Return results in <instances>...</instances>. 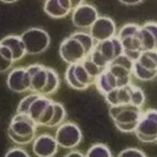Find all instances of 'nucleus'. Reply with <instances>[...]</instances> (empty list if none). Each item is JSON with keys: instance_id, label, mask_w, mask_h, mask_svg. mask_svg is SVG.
Returning <instances> with one entry per match:
<instances>
[{"instance_id": "f257e3e1", "label": "nucleus", "mask_w": 157, "mask_h": 157, "mask_svg": "<svg viewBox=\"0 0 157 157\" xmlns=\"http://www.w3.org/2000/svg\"><path fill=\"white\" fill-rule=\"evenodd\" d=\"M95 44L96 42L89 33L76 31L61 43L59 48L60 57L67 64L81 63L90 55Z\"/></svg>"}, {"instance_id": "f03ea898", "label": "nucleus", "mask_w": 157, "mask_h": 157, "mask_svg": "<svg viewBox=\"0 0 157 157\" xmlns=\"http://www.w3.org/2000/svg\"><path fill=\"white\" fill-rule=\"evenodd\" d=\"M37 124L29 115L16 113L8 127V136L14 144L28 145L35 139Z\"/></svg>"}, {"instance_id": "7ed1b4c3", "label": "nucleus", "mask_w": 157, "mask_h": 157, "mask_svg": "<svg viewBox=\"0 0 157 157\" xmlns=\"http://www.w3.org/2000/svg\"><path fill=\"white\" fill-rule=\"evenodd\" d=\"M142 110L131 104L111 106L109 117L116 128L121 132H134L137 123L142 116Z\"/></svg>"}, {"instance_id": "20e7f679", "label": "nucleus", "mask_w": 157, "mask_h": 157, "mask_svg": "<svg viewBox=\"0 0 157 157\" xmlns=\"http://www.w3.org/2000/svg\"><path fill=\"white\" fill-rule=\"evenodd\" d=\"M122 54V44L116 36L109 40L96 43L94 49L88 57L95 64L105 70L112 62Z\"/></svg>"}, {"instance_id": "39448f33", "label": "nucleus", "mask_w": 157, "mask_h": 157, "mask_svg": "<svg viewBox=\"0 0 157 157\" xmlns=\"http://www.w3.org/2000/svg\"><path fill=\"white\" fill-rule=\"evenodd\" d=\"M139 28L137 24L128 23L119 29L117 35L122 44L123 54L132 62H136L143 51L139 40Z\"/></svg>"}, {"instance_id": "423d86ee", "label": "nucleus", "mask_w": 157, "mask_h": 157, "mask_svg": "<svg viewBox=\"0 0 157 157\" xmlns=\"http://www.w3.org/2000/svg\"><path fill=\"white\" fill-rule=\"evenodd\" d=\"M20 37L26 47L27 54L29 55L41 54L50 46L49 34L48 31L40 28H30L22 33Z\"/></svg>"}, {"instance_id": "0eeeda50", "label": "nucleus", "mask_w": 157, "mask_h": 157, "mask_svg": "<svg viewBox=\"0 0 157 157\" xmlns=\"http://www.w3.org/2000/svg\"><path fill=\"white\" fill-rule=\"evenodd\" d=\"M134 133L143 143L157 141V109L150 108L143 112Z\"/></svg>"}, {"instance_id": "6e6552de", "label": "nucleus", "mask_w": 157, "mask_h": 157, "mask_svg": "<svg viewBox=\"0 0 157 157\" xmlns=\"http://www.w3.org/2000/svg\"><path fill=\"white\" fill-rule=\"evenodd\" d=\"M54 137L59 147L71 150L76 148L82 142V132L76 123L63 122L56 130Z\"/></svg>"}, {"instance_id": "1a4fd4ad", "label": "nucleus", "mask_w": 157, "mask_h": 157, "mask_svg": "<svg viewBox=\"0 0 157 157\" xmlns=\"http://www.w3.org/2000/svg\"><path fill=\"white\" fill-rule=\"evenodd\" d=\"M132 64L133 62L125 54H122L108 65L107 69L117 78L118 88L132 83Z\"/></svg>"}, {"instance_id": "9d476101", "label": "nucleus", "mask_w": 157, "mask_h": 157, "mask_svg": "<svg viewBox=\"0 0 157 157\" xmlns=\"http://www.w3.org/2000/svg\"><path fill=\"white\" fill-rule=\"evenodd\" d=\"M89 34L96 43L116 37L117 26L115 21L108 16H98L89 29Z\"/></svg>"}, {"instance_id": "9b49d317", "label": "nucleus", "mask_w": 157, "mask_h": 157, "mask_svg": "<svg viewBox=\"0 0 157 157\" xmlns=\"http://www.w3.org/2000/svg\"><path fill=\"white\" fill-rule=\"evenodd\" d=\"M98 17V10L90 4L83 3L72 12V24L78 29H89Z\"/></svg>"}, {"instance_id": "f8f14e48", "label": "nucleus", "mask_w": 157, "mask_h": 157, "mask_svg": "<svg viewBox=\"0 0 157 157\" xmlns=\"http://www.w3.org/2000/svg\"><path fill=\"white\" fill-rule=\"evenodd\" d=\"M7 86L13 93H25L29 91L30 77L27 67H15L7 77Z\"/></svg>"}, {"instance_id": "ddd939ff", "label": "nucleus", "mask_w": 157, "mask_h": 157, "mask_svg": "<svg viewBox=\"0 0 157 157\" xmlns=\"http://www.w3.org/2000/svg\"><path fill=\"white\" fill-rule=\"evenodd\" d=\"M28 73L30 77L31 93H36L42 96L48 78V67L41 63H34L27 67Z\"/></svg>"}, {"instance_id": "4468645a", "label": "nucleus", "mask_w": 157, "mask_h": 157, "mask_svg": "<svg viewBox=\"0 0 157 157\" xmlns=\"http://www.w3.org/2000/svg\"><path fill=\"white\" fill-rule=\"evenodd\" d=\"M59 146L54 136L48 133L38 136L33 140L32 151L37 157H54Z\"/></svg>"}, {"instance_id": "2eb2a0df", "label": "nucleus", "mask_w": 157, "mask_h": 157, "mask_svg": "<svg viewBox=\"0 0 157 157\" xmlns=\"http://www.w3.org/2000/svg\"><path fill=\"white\" fill-rule=\"evenodd\" d=\"M139 40L143 51L157 50V22H147L140 26Z\"/></svg>"}, {"instance_id": "dca6fc26", "label": "nucleus", "mask_w": 157, "mask_h": 157, "mask_svg": "<svg viewBox=\"0 0 157 157\" xmlns=\"http://www.w3.org/2000/svg\"><path fill=\"white\" fill-rule=\"evenodd\" d=\"M132 84H128L126 86H122L116 88L111 92L107 93L104 97L106 102L111 106L117 105H125L130 104L131 96H132Z\"/></svg>"}, {"instance_id": "f3484780", "label": "nucleus", "mask_w": 157, "mask_h": 157, "mask_svg": "<svg viewBox=\"0 0 157 157\" xmlns=\"http://www.w3.org/2000/svg\"><path fill=\"white\" fill-rule=\"evenodd\" d=\"M0 44L7 47L12 51L14 63L22 60L27 54L26 47L20 36H17V35L6 36L0 41Z\"/></svg>"}, {"instance_id": "a211bd4d", "label": "nucleus", "mask_w": 157, "mask_h": 157, "mask_svg": "<svg viewBox=\"0 0 157 157\" xmlns=\"http://www.w3.org/2000/svg\"><path fill=\"white\" fill-rule=\"evenodd\" d=\"M94 85L97 87L98 91L102 96H105L107 93L111 92L112 90L118 88L117 78L107 68L104 71H102V73L97 78Z\"/></svg>"}, {"instance_id": "6ab92c4d", "label": "nucleus", "mask_w": 157, "mask_h": 157, "mask_svg": "<svg viewBox=\"0 0 157 157\" xmlns=\"http://www.w3.org/2000/svg\"><path fill=\"white\" fill-rule=\"evenodd\" d=\"M51 101L52 99H50L48 97L40 95L30 105V108L29 110V116L35 121L37 126L40 119L42 118L43 115L44 114V112H46L47 108L51 103Z\"/></svg>"}, {"instance_id": "aec40b11", "label": "nucleus", "mask_w": 157, "mask_h": 157, "mask_svg": "<svg viewBox=\"0 0 157 157\" xmlns=\"http://www.w3.org/2000/svg\"><path fill=\"white\" fill-rule=\"evenodd\" d=\"M44 10L49 17L53 19L64 18L70 13L66 10L60 0H46L44 5Z\"/></svg>"}, {"instance_id": "412c9836", "label": "nucleus", "mask_w": 157, "mask_h": 157, "mask_svg": "<svg viewBox=\"0 0 157 157\" xmlns=\"http://www.w3.org/2000/svg\"><path fill=\"white\" fill-rule=\"evenodd\" d=\"M73 65V71L74 75L77 78V81L80 82L82 85H83L86 89H88L90 86L95 84L96 80L93 78L90 75H89L84 68L82 63H77L72 64Z\"/></svg>"}, {"instance_id": "4be33fe9", "label": "nucleus", "mask_w": 157, "mask_h": 157, "mask_svg": "<svg viewBox=\"0 0 157 157\" xmlns=\"http://www.w3.org/2000/svg\"><path fill=\"white\" fill-rule=\"evenodd\" d=\"M136 62L146 69L157 72V50L142 51Z\"/></svg>"}, {"instance_id": "5701e85b", "label": "nucleus", "mask_w": 157, "mask_h": 157, "mask_svg": "<svg viewBox=\"0 0 157 157\" xmlns=\"http://www.w3.org/2000/svg\"><path fill=\"white\" fill-rule=\"evenodd\" d=\"M60 76L58 74V72L55 69L51 68V67H48V82L47 85L44 87V90L42 94V96H51L54 93L57 92V90L60 87Z\"/></svg>"}, {"instance_id": "b1692460", "label": "nucleus", "mask_w": 157, "mask_h": 157, "mask_svg": "<svg viewBox=\"0 0 157 157\" xmlns=\"http://www.w3.org/2000/svg\"><path fill=\"white\" fill-rule=\"evenodd\" d=\"M132 74L134 78H137L140 82H151L157 77L156 71H151L146 69L145 67H143L136 61L133 62Z\"/></svg>"}, {"instance_id": "393cba45", "label": "nucleus", "mask_w": 157, "mask_h": 157, "mask_svg": "<svg viewBox=\"0 0 157 157\" xmlns=\"http://www.w3.org/2000/svg\"><path fill=\"white\" fill-rule=\"evenodd\" d=\"M13 53L7 47L0 44V73L9 71L13 64Z\"/></svg>"}, {"instance_id": "a878e982", "label": "nucleus", "mask_w": 157, "mask_h": 157, "mask_svg": "<svg viewBox=\"0 0 157 157\" xmlns=\"http://www.w3.org/2000/svg\"><path fill=\"white\" fill-rule=\"evenodd\" d=\"M66 117V111L63 105L60 102L54 101V112H53V117L48 123V128H56L59 127L62 123H63L64 119Z\"/></svg>"}, {"instance_id": "bb28decb", "label": "nucleus", "mask_w": 157, "mask_h": 157, "mask_svg": "<svg viewBox=\"0 0 157 157\" xmlns=\"http://www.w3.org/2000/svg\"><path fill=\"white\" fill-rule=\"evenodd\" d=\"M85 157H113L111 150L106 145L98 143L91 146L84 154Z\"/></svg>"}, {"instance_id": "cd10ccee", "label": "nucleus", "mask_w": 157, "mask_h": 157, "mask_svg": "<svg viewBox=\"0 0 157 157\" xmlns=\"http://www.w3.org/2000/svg\"><path fill=\"white\" fill-rule=\"evenodd\" d=\"M146 102V96L143 91V89L132 84V96H131V102L130 104L142 109V107L145 105Z\"/></svg>"}, {"instance_id": "c85d7f7f", "label": "nucleus", "mask_w": 157, "mask_h": 157, "mask_svg": "<svg viewBox=\"0 0 157 157\" xmlns=\"http://www.w3.org/2000/svg\"><path fill=\"white\" fill-rule=\"evenodd\" d=\"M64 81L67 85L72 89H75V90H78V91L86 90V88L77 81V78L74 75L72 64H68V66H67L65 73H64Z\"/></svg>"}, {"instance_id": "c756f323", "label": "nucleus", "mask_w": 157, "mask_h": 157, "mask_svg": "<svg viewBox=\"0 0 157 157\" xmlns=\"http://www.w3.org/2000/svg\"><path fill=\"white\" fill-rule=\"evenodd\" d=\"M39 94L36 93H31L28 96H26L25 98H23L21 99V101L19 102L17 109H16V113L18 114H24V115H29V110L30 108V105L32 104V102L39 97Z\"/></svg>"}, {"instance_id": "7c9ffc66", "label": "nucleus", "mask_w": 157, "mask_h": 157, "mask_svg": "<svg viewBox=\"0 0 157 157\" xmlns=\"http://www.w3.org/2000/svg\"><path fill=\"white\" fill-rule=\"evenodd\" d=\"M82 63L84 66V68L86 69L87 73L93 78H95V80H97V78L102 73V71H104L103 69L100 68V67H98L97 64H95L90 59H89V57L84 59Z\"/></svg>"}, {"instance_id": "2f4dec72", "label": "nucleus", "mask_w": 157, "mask_h": 157, "mask_svg": "<svg viewBox=\"0 0 157 157\" xmlns=\"http://www.w3.org/2000/svg\"><path fill=\"white\" fill-rule=\"evenodd\" d=\"M117 157H147L145 152L136 148H127L121 151Z\"/></svg>"}, {"instance_id": "473e14b6", "label": "nucleus", "mask_w": 157, "mask_h": 157, "mask_svg": "<svg viewBox=\"0 0 157 157\" xmlns=\"http://www.w3.org/2000/svg\"><path fill=\"white\" fill-rule=\"evenodd\" d=\"M4 157H29V154L26 150L16 147V148L10 149L6 152Z\"/></svg>"}, {"instance_id": "72a5a7b5", "label": "nucleus", "mask_w": 157, "mask_h": 157, "mask_svg": "<svg viewBox=\"0 0 157 157\" xmlns=\"http://www.w3.org/2000/svg\"><path fill=\"white\" fill-rule=\"evenodd\" d=\"M118 1L126 6H136L140 3H142L144 0H118Z\"/></svg>"}, {"instance_id": "f704fd0d", "label": "nucleus", "mask_w": 157, "mask_h": 157, "mask_svg": "<svg viewBox=\"0 0 157 157\" xmlns=\"http://www.w3.org/2000/svg\"><path fill=\"white\" fill-rule=\"evenodd\" d=\"M63 157H85V155L80 151H71L66 153Z\"/></svg>"}, {"instance_id": "c9c22d12", "label": "nucleus", "mask_w": 157, "mask_h": 157, "mask_svg": "<svg viewBox=\"0 0 157 157\" xmlns=\"http://www.w3.org/2000/svg\"><path fill=\"white\" fill-rule=\"evenodd\" d=\"M71 5H72V8H73V10L75 9H77L78 6H81L82 4L84 3V0H69Z\"/></svg>"}, {"instance_id": "e433bc0d", "label": "nucleus", "mask_w": 157, "mask_h": 157, "mask_svg": "<svg viewBox=\"0 0 157 157\" xmlns=\"http://www.w3.org/2000/svg\"><path fill=\"white\" fill-rule=\"evenodd\" d=\"M0 1L5 4H13V3L17 2L18 0H0Z\"/></svg>"}]
</instances>
